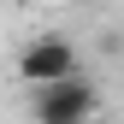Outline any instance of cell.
Masks as SVG:
<instances>
[{
    "mask_svg": "<svg viewBox=\"0 0 124 124\" xmlns=\"http://www.w3.org/2000/svg\"><path fill=\"white\" fill-rule=\"evenodd\" d=\"M30 112H36V124H95L101 89L89 83L83 71H71V77H59V83L30 89Z\"/></svg>",
    "mask_w": 124,
    "mask_h": 124,
    "instance_id": "cell-1",
    "label": "cell"
},
{
    "mask_svg": "<svg viewBox=\"0 0 124 124\" xmlns=\"http://www.w3.org/2000/svg\"><path fill=\"white\" fill-rule=\"evenodd\" d=\"M71 71H83V65H77V47L65 36H36V41H24V53H18V77L30 89L59 83V77H71Z\"/></svg>",
    "mask_w": 124,
    "mask_h": 124,
    "instance_id": "cell-2",
    "label": "cell"
}]
</instances>
